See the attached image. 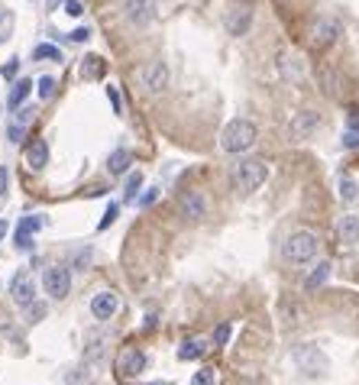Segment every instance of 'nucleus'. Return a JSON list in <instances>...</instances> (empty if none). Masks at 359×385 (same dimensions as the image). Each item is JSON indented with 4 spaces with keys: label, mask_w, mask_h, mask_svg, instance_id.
I'll list each match as a JSON object with an SVG mask.
<instances>
[{
    "label": "nucleus",
    "mask_w": 359,
    "mask_h": 385,
    "mask_svg": "<svg viewBox=\"0 0 359 385\" xmlns=\"http://www.w3.org/2000/svg\"><path fill=\"white\" fill-rule=\"evenodd\" d=\"M156 198H158V188H149V191L143 194V198H139V204H143V207H149V204L156 201Z\"/></svg>",
    "instance_id": "obj_39"
},
{
    "label": "nucleus",
    "mask_w": 359,
    "mask_h": 385,
    "mask_svg": "<svg viewBox=\"0 0 359 385\" xmlns=\"http://www.w3.org/2000/svg\"><path fill=\"white\" fill-rule=\"evenodd\" d=\"M204 350H207V343L198 340V337H194V340H185L178 346V360H201Z\"/></svg>",
    "instance_id": "obj_20"
},
{
    "label": "nucleus",
    "mask_w": 359,
    "mask_h": 385,
    "mask_svg": "<svg viewBox=\"0 0 359 385\" xmlns=\"http://www.w3.org/2000/svg\"><path fill=\"white\" fill-rule=\"evenodd\" d=\"M65 10L72 13V17H81V10H85V7H81V0H65Z\"/></svg>",
    "instance_id": "obj_38"
},
{
    "label": "nucleus",
    "mask_w": 359,
    "mask_h": 385,
    "mask_svg": "<svg viewBox=\"0 0 359 385\" xmlns=\"http://www.w3.org/2000/svg\"><path fill=\"white\" fill-rule=\"evenodd\" d=\"M191 385H217V375H214V369H201V373H194Z\"/></svg>",
    "instance_id": "obj_30"
},
{
    "label": "nucleus",
    "mask_w": 359,
    "mask_h": 385,
    "mask_svg": "<svg viewBox=\"0 0 359 385\" xmlns=\"http://www.w3.org/2000/svg\"><path fill=\"white\" fill-rule=\"evenodd\" d=\"M320 120H317V114H311V110H301L295 120H291V136H298V139H305V136H311V129L317 127Z\"/></svg>",
    "instance_id": "obj_17"
},
{
    "label": "nucleus",
    "mask_w": 359,
    "mask_h": 385,
    "mask_svg": "<svg viewBox=\"0 0 359 385\" xmlns=\"http://www.w3.org/2000/svg\"><path fill=\"white\" fill-rule=\"evenodd\" d=\"M139 81H143V87H146L149 94L165 91V87H169V65L162 62V59L143 65V68H139Z\"/></svg>",
    "instance_id": "obj_5"
},
{
    "label": "nucleus",
    "mask_w": 359,
    "mask_h": 385,
    "mask_svg": "<svg viewBox=\"0 0 359 385\" xmlns=\"http://www.w3.org/2000/svg\"><path fill=\"white\" fill-rule=\"evenodd\" d=\"M49 314V308H45L43 301H32V304H26V321L30 324H39Z\"/></svg>",
    "instance_id": "obj_26"
},
{
    "label": "nucleus",
    "mask_w": 359,
    "mask_h": 385,
    "mask_svg": "<svg viewBox=\"0 0 359 385\" xmlns=\"http://www.w3.org/2000/svg\"><path fill=\"white\" fill-rule=\"evenodd\" d=\"M130 162H133L130 149H114L110 159H107V171H110V175H123V171H130Z\"/></svg>",
    "instance_id": "obj_19"
},
{
    "label": "nucleus",
    "mask_w": 359,
    "mask_h": 385,
    "mask_svg": "<svg viewBox=\"0 0 359 385\" xmlns=\"http://www.w3.org/2000/svg\"><path fill=\"white\" fill-rule=\"evenodd\" d=\"M36 87H39V97H43V101H49V97L55 94V78L43 75L39 81H36Z\"/></svg>",
    "instance_id": "obj_27"
},
{
    "label": "nucleus",
    "mask_w": 359,
    "mask_h": 385,
    "mask_svg": "<svg viewBox=\"0 0 359 385\" xmlns=\"http://www.w3.org/2000/svg\"><path fill=\"white\" fill-rule=\"evenodd\" d=\"M347 129H359V107L347 110Z\"/></svg>",
    "instance_id": "obj_37"
},
{
    "label": "nucleus",
    "mask_w": 359,
    "mask_h": 385,
    "mask_svg": "<svg viewBox=\"0 0 359 385\" xmlns=\"http://www.w3.org/2000/svg\"><path fill=\"white\" fill-rule=\"evenodd\" d=\"M32 59H36V62H59L62 52H59V45L43 43V45H36V49H32Z\"/></svg>",
    "instance_id": "obj_23"
},
{
    "label": "nucleus",
    "mask_w": 359,
    "mask_h": 385,
    "mask_svg": "<svg viewBox=\"0 0 359 385\" xmlns=\"http://www.w3.org/2000/svg\"><path fill=\"white\" fill-rule=\"evenodd\" d=\"M101 75H104L101 55H85V62H81V78H101Z\"/></svg>",
    "instance_id": "obj_22"
},
{
    "label": "nucleus",
    "mask_w": 359,
    "mask_h": 385,
    "mask_svg": "<svg viewBox=\"0 0 359 385\" xmlns=\"http://www.w3.org/2000/svg\"><path fill=\"white\" fill-rule=\"evenodd\" d=\"M146 385H169V382H146Z\"/></svg>",
    "instance_id": "obj_41"
},
{
    "label": "nucleus",
    "mask_w": 359,
    "mask_h": 385,
    "mask_svg": "<svg viewBox=\"0 0 359 385\" xmlns=\"http://www.w3.org/2000/svg\"><path fill=\"white\" fill-rule=\"evenodd\" d=\"M139 188H143V171H130L127 188H123V198H127V201H136Z\"/></svg>",
    "instance_id": "obj_24"
},
{
    "label": "nucleus",
    "mask_w": 359,
    "mask_h": 385,
    "mask_svg": "<svg viewBox=\"0 0 359 385\" xmlns=\"http://www.w3.org/2000/svg\"><path fill=\"white\" fill-rule=\"evenodd\" d=\"M116 217H120V207H116V204H107V211H104V217H101V224H97V230H107V227L114 224Z\"/></svg>",
    "instance_id": "obj_28"
},
{
    "label": "nucleus",
    "mask_w": 359,
    "mask_h": 385,
    "mask_svg": "<svg viewBox=\"0 0 359 385\" xmlns=\"http://www.w3.org/2000/svg\"><path fill=\"white\" fill-rule=\"evenodd\" d=\"M43 289H45V295L55 301L68 298V291H72V272L65 266H49L43 275Z\"/></svg>",
    "instance_id": "obj_4"
},
{
    "label": "nucleus",
    "mask_w": 359,
    "mask_h": 385,
    "mask_svg": "<svg viewBox=\"0 0 359 385\" xmlns=\"http://www.w3.org/2000/svg\"><path fill=\"white\" fill-rule=\"evenodd\" d=\"M30 91H32V81H26V78L13 81V91H10V97H7V107H10V110H20L23 101L30 97Z\"/></svg>",
    "instance_id": "obj_18"
},
{
    "label": "nucleus",
    "mask_w": 359,
    "mask_h": 385,
    "mask_svg": "<svg viewBox=\"0 0 359 385\" xmlns=\"http://www.w3.org/2000/svg\"><path fill=\"white\" fill-rule=\"evenodd\" d=\"M23 133H26V120H20V117H17V120L10 123V129H7V136H10V143H20V139H23Z\"/></svg>",
    "instance_id": "obj_29"
},
{
    "label": "nucleus",
    "mask_w": 359,
    "mask_h": 385,
    "mask_svg": "<svg viewBox=\"0 0 359 385\" xmlns=\"http://www.w3.org/2000/svg\"><path fill=\"white\" fill-rule=\"evenodd\" d=\"M223 26H227L230 36H246L249 26H253V7H243V3H240V7H233V10L227 13Z\"/></svg>",
    "instance_id": "obj_10"
},
{
    "label": "nucleus",
    "mask_w": 359,
    "mask_h": 385,
    "mask_svg": "<svg viewBox=\"0 0 359 385\" xmlns=\"http://www.w3.org/2000/svg\"><path fill=\"white\" fill-rule=\"evenodd\" d=\"M337 32H340V23L337 20H320L314 26V45H317V49H327V45L337 39Z\"/></svg>",
    "instance_id": "obj_16"
},
{
    "label": "nucleus",
    "mask_w": 359,
    "mask_h": 385,
    "mask_svg": "<svg viewBox=\"0 0 359 385\" xmlns=\"http://www.w3.org/2000/svg\"><path fill=\"white\" fill-rule=\"evenodd\" d=\"M17 72H20V62H17V59H10V62H7L3 68H0V75H3V78H13Z\"/></svg>",
    "instance_id": "obj_36"
},
{
    "label": "nucleus",
    "mask_w": 359,
    "mask_h": 385,
    "mask_svg": "<svg viewBox=\"0 0 359 385\" xmlns=\"http://www.w3.org/2000/svg\"><path fill=\"white\" fill-rule=\"evenodd\" d=\"M68 39H72V43H88V39H91V30H88V26H78V30H72Z\"/></svg>",
    "instance_id": "obj_33"
},
{
    "label": "nucleus",
    "mask_w": 359,
    "mask_h": 385,
    "mask_svg": "<svg viewBox=\"0 0 359 385\" xmlns=\"http://www.w3.org/2000/svg\"><path fill=\"white\" fill-rule=\"evenodd\" d=\"M10 298L20 304V308H26V304H32L36 301V278L30 275V272H17L10 282Z\"/></svg>",
    "instance_id": "obj_9"
},
{
    "label": "nucleus",
    "mask_w": 359,
    "mask_h": 385,
    "mask_svg": "<svg viewBox=\"0 0 359 385\" xmlns=\"http://www.w3.org/2000/svg\"><path fill=\"white\" fill-rule=\"evenodd\" d=\"M227 340H230V324H220V327L214 331V343H217V346H223Z\"/></svg>",
    "instance_id": "obj_32"
},
{
    "label": "nucleus",
    "mask_w": 359,
    "mask_h": 385,
    "mask_svg": "<svg viewBox=\"0 0 359 385\" xmlns=\"http://www.w3.org/2000/svg\"><path fill=\"white\" fill-rule=\"evenodd\" d=\"M337 236H340V243H347V247L359 243V214H343L340 217Z\"/></svg>",
    "instance_id": "obj_14"
},
{
    "label": "nucleus",
    "mask_w": 359,
    "mask_h": 385,
    "mask_svg": "<svg viewBox=\"0 0 359 385\" xmlns=\"http://www.w3.org/2000/svg\"><path fill=\"white\" fill-rule=\"evenodd\" d=\"M181 211H185L188 220H204V217H207V201H204V194H198V191L181 194Z\"/></svg>",
    "instance_id": "obj_12"
},
{
    "label": "nucleus",
    "mask_w": 359,
    "mask_h": 385,
    "mask_svg": "<svg viewBox=\"0 0 359 385\" xmlns=\"http://www.w3.org/2000/svg\"><path fill=\"white\" fill-rule=\"evenodd\" d=\"M282 3H288V0H282Z\"/></svg>",
    "instance_id": "obj_42"
},
{
    "label": "nucleus",
    "mask_w": 359,
    "mask_h": 385,
    "mask_svg": "<svg viewBox=\"0 0 359 385\" xmlns=\"http://www.w3.org/2000/svg\"><path fill=\"white\" fill-rule=\"evenodd\" d=\"M256 136H259V129H256L253 120L236 117V120H230V123L223 127L220 146H223V152H233V156H240V152L253 149V146H256Z\"/></svg>",
    "instance_id": "obj_1"
},
{
    "label": "nucleus",
    "mask_w": 359,
    "mask_h": 385,
    "mask_svg": "<svg viewBox=\"0 0 359 385\" xmlns=\"http://www.w3.org/2000/svg\"><path fill=\"white\" fill-rule=\"evenodd\" d=\"M158 17V0H127V20L136 30H146Z\"/></svg>",
    "instance_id": "obj_6"
},
{
    "label": "nucleus",
    "mask_w": 359,
    "mask_h": 385,
    "mask_svg": "<svg viewBox=\"0 0 359 385\" xmlns=\"http://www.w3.org/2000/svg\"><path fill=\"white\" fill-rule=\"evenodd\" d=\"M43 217H23L17 227V249H32V233L43 230Z\"/></svg>",
    "instance_id": "obj_13"
},
{
    "label": "nucleus",
    "mask_w": 359,
    "mask_h": 385,
    "mask_svg": "<svg viewBox=\"0 0 359 385\" xmlns=\"http://www.w3.org/2000/svg\"><path fill=\"white\" fill-rule=\"evenodd\" d=\"M340 198L347 204H353L359 198V185L353 182V178H340Z\"/></svg>",
    "instance_id": "obj_25"
},
{
    "label": "nucleus",
    "mask_w": 359,
    "mask_h": 385,
    "mask_svg": "<svg viewBox=\"0 0 359 385\" xmlns=\"http://www.w3.org/2000/svg\"><path fill=\"white\" fill-rule=\"evenodd\" d=\"M45 162H49V146H45V139H32V146L26 149V165L32 171H43Z\"/></svg>",
    "instance_id": "obj_15"
},
{
    "label": "nucleus",
    "mask_w": 359,
    "mask_h": 385,
    "mask_svg": "<svg viewBox=\"0 0 359 385\" xmlns=\"http://www.w3.org/2000/svg\"><path fill=\"white\" fill-rule=\"evenodd\" d=\"M265 178H269V169H265V162H259V159L236 162L230 171V185L236 194H256L263 188Z\"/></svg>",
    "instance_id": "obj_2"
},
{
    "label": "nucleus",
    "mask_w": 359,
    "mask_h": 385,
    "mask_svg": "<svg viewBox=\"0 0 359 385\" xmlns=\"http://www.w3.org/2000/svg\"><path fill=\"white\" fill-rule=\"evenodd\" d=\"M327 278H330V262H320V266H317L314 272L305 278V291H317L324 282H327Z\"/></svg>",
    "instance_id": "obj_21"
},
{
    "label": "nucleus",
    "mask_w": 359,
    "mask_h": 385,
    "mask_svg": "<svg viewBox=\"0 0 359 385\" xmlns=\"http://www.w3.org/2000/svg\"><path fill=\"white\" fill-rule=\"evenodd\" d=\"M317 247H320L317 233L298 230V233H291L285 243H282V256H285L288 262H311V259L317 256Z\"/></svg>",
    "instance_id": "obj_3"
},
{
    "label": "nucleus",
    "mask_w": 359,
    "mask_h": 385,
    "mask_svg": "<svg viewBox=\"0 0 359 385\" xmlns=\"http://www.w3.org/2000/svg\"><path fill=\"white\" fill-rule=\"evenodd\" d=\"M3 233H7V220H0V240H3Z\"/></svg>",
    "instance_id": "obj_40"
},
{
    "label": "nucleus",
    "mask_w": 359,
    "mask_h": 385,
    "mask_svg": "<svg viewBox=\"0 0 359 385\" xmlns=\"http://www.w3.org/2000/svg\"><path fill=\"white\" fill-rule=\"evenodd\" d=\"M343 146H347V149H359V129H347V136H343Z\"/></svg>",
    "instance_id": "obj_34"
},
{
    "label": "nucleus",
    "mask_w": 359,
    "mask_h": 385,
    "mask_svg": "<svg viewBox=\"0 0 359 385\" xmlns=\"http://www.w3.org/2000/svg\"><path fill=\"white\" fill-rule=\"evenodd\" d=\"M7 188H10V171H7V165H0V198L7 194Z\"/></svg>",
    "instance_id": "obj_35"
},
{
    "label": "nucleus",
    "mask_w": 359,
    "mask_h": 385,
    "mask_svg": "<svg viewBox=\"0 0 359 385\" xmlns=\"http://www.w3.org/2000/svg\"><path fill=\"white\" fill-rule=\"evenodd\" d=\"M146 353L143 350H136V346H127L123 353L116 356V373H120V379H136L143 369H146Z\"/></svg>",
    "instance_id": "obj_7"
},
{
    "label": "nucleus",
    "mask_w": 359,
    "mask_h": 385,
    "mask_svg": "<svg viewBox=\"0 0 359 385\" xmlns=\"http://www.w3.org/2000/svg\"><path fill=\"white\" fill-rule=\"evenodd\" d=\"M107 97H110V107H114V114H123V101H120V91H116L114 85H107Z\"/></svg>",
    "instance_id": "obj_31"
},
{
    "label": "nucleus",
    "mask_w": 359,
    "mask_h": 385,
    "mask_svg": "<svg viewBox=\"0 0 359 385\" xmlns=\"http://www.w3.org/2000/svg\"><path fill=\"white\" fill-rule=\"evenodd\" d=\"M116 311H120V298H116V291H97L94 298H91V314H94L97 321H110Z\"/></svg>",
    "instance_id": "obj_11"
},
{
    "label": "nucleus",
    "mask_w": 359,
    "mask_h": 385,
    "mask_svg": "<svg viewBox=\"0 0 359 385\" xmlns=\"http://www.w3.org/2000/svg\"><path fill=\"white\" fill-rule=\"evenodd\" d=\"M291 360H295L305 373H324L327 369V356L320 353L317 346H311V343H301V346H295V353H291Z\"/></svg>",
    "instance_id": "obj_8"
}]
</instances>
